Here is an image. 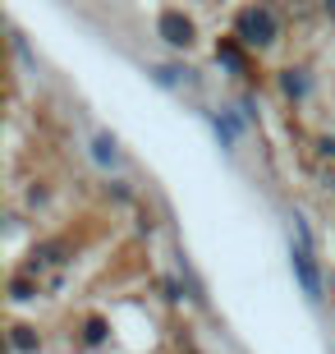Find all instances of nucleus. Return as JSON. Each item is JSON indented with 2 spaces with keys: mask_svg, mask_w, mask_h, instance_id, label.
<instances>
[{
  "mask_svg": "<svg viewBox=\"0 0 335 354\" xmlns=\"http://www.w3.org/2000/svg\"><path fill=\"white\" fill-rule=\"evenodd\" d=\"M239 41H248V46L276 41V14H271V5H248L239 14Z\"/></svg>",
  "mask_w": 335,
  "mask_h": 354,
  "instance_id": "f257e3e1",
  "label": "nucleus"
},
{
  "mask_svg": "<svg viewBox=\"0 0 335 354\" xmlns=\"http://www.w3.org/2000/svg\"><path fill=\"white\" fill-rule=\"evenodd\" d=\"M294 235H298V249H294L298 281H303V290H308L312 299H317V272H312V253H308V230H303V225H294Z\"/></svg>",
  "mask_w": 335,
  "mask_h": 354,
  "instance_id": "f03ea898",
  "label": "nucleus"
},
{
  "mask_svg": "<svg viewBox=\"0 0 335 354\" xmlns=\"http://www.w3.org/2000/svg\"><path fill=\"white\" fill-rule=\"evenodd\" d=\"M161 37H166L170 46H189V41H193V24H189L184 14H161Z\"/></svg>",
  "mask_w": 335,
  "mask_h": 354,
  "instance_id": "7ed1b4c3",
  "label": "nucleus"
}]
</instances>
